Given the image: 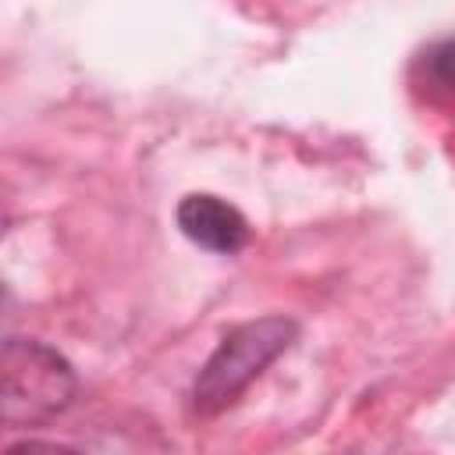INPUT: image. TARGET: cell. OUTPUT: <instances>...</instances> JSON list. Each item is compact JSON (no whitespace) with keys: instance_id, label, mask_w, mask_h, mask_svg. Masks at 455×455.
I'll use <instances>...</instances> for the list:
<instances>
[{"instance_id":"6da1fadb","label":"cell","mask_w":455,"mask_h":455,"mask_svg":"<svg viewBox=\"0 0 455 455\" xmlns=\"http://www.w3.org/2000/svg\"><path fill=\"white\" fill-rule=\"evenodd\" d=\"M299 323L291 316H259L235 323L213 355L203 363L192 384V409L199 416H217L238 402V395L281 355L295 345Z\"/></svg>"},{"instance_id":"7a4b0ae2","label":"cell","mask_w":455,"mask_h":455,"mask_svg":"<svg viewBox=\"0 0 455 455\" xmlns=\"http://www.w3.org/2000/svg\"><path fill=\"white\" fill-rule=\"evenodd\" d=\"M75 398L71 363L32 338H7L0 355V419L7 427H36L68 409Z\"/></svg>"},{"instance_id":"3957f363","label":"cell","mask_w":455,"mask_h":455,"mask_svg":"<svg viewBox=\"0 0 455 455\" xmlns=\"http://www.w3.org/2000/svg\"><path fill=\"white\" fill-rule=\"evenodd\" d=\"M178 228L188 242L220 256L242 252L249 245V220L238 213V206L210 192H192L178 203Z\"/></svg>"},{"instance_id":"277c9868","label":"cell","mask_w":455,"mask_h":455,"mask_svg":"<svg viewBox=\"0 0 455 455\" xmlns=\"http://www.w3.org/2000/svg\"><path fill=\"white\" fill-rule=\"evenodd\" d=\"M423 85L430 96H444V100H455V39H441L434 43L423 60Z\"/></svg>"}]
</instances>
